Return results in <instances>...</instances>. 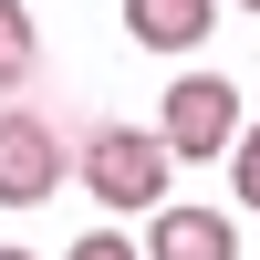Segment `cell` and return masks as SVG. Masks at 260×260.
Segmentation results:
<instances>
[{
	"mask_svg": "<svg viewBox=\"0 0 260 260\" xmlns=\"http://www.w3.org/2000/svg\"><path fill=\"white\" fill-rule=\"evenodd\" d=\"M62 260H146V250H136V240H115V229H83Z\"/></svg>",
	"mask_w": 260,
	"mask_h": 260,
	"instance_id": "8",
	"label": "cell"
},
{
	"mask_svg": "<svg viewBox=\"0 0 260 260\" xmlns=\"http://www.w3.org/2000/svg\"><path fill=\"white\" fill-rule=\"evenodd\" d=\"M156 136H167V156H229V136H240V83L229 73H177Z\"/></svg>",
	"mask_w": 260,
	"mask_h": 260,
	"instance_id": "2",
	"label": "cell"
},
{
	"mask_svg": "<svg viewBox=\"0 0 260 260\" xmlns=\"http://www.w3.org/2000/svg\"><path fill=\"white\" fill-rule=\"evenodd\" d=\"M62 167H73V156H62V136H52L42 115H21V104H11V115H0V208H42V198L62 187Z\"/></svg>",
	"mask_w": 260,
	"mask_h": 260,
	"instance_id": "3",
	"label": "cell"
},
{
	"mask_svg": "<svg viewBox=\"0 0 260 260\" xmlns=\"http://www.w3.org/2000/svg\"><path fill=\"white\" fill-rule=\"evenodd\" d=\"M240 11H260V0H240Z\"/></svg>",
	"mask_w": 260,
	"mask_h": 260,
	"instance_id": "10",
	"label": "cell"
},
{
	"mask_svg": "<svg viewBox=\"0 0 260 260\" xmlns=\"http://www.w3.org/2000/svg\"><path fill=\"white\" fill-rule=\"evenodd\" d=\"M208 21H219V0H125V31L146 52H198Z\"/></svg>",
	"mask_w": 260,
	"mask_h": 260,
	"instance_id": "5",
	"label": "cell"
},
{
	"mask_svg": "<svg viewBox=\"0 0 260 260\" xmlns=\"http://www.w3.org/2000/svg\"><path fill=\"white\" fill-rule=\"evenodd\" d=\"M0 260H31V250H0Z\"/></svg>",
	"mask_w": 260,
	"mask_h": 260,
	"instance_id": "9",
	"label": "cell"
},
{
	"mask_svg": "<svg viewBox=\"0 0 260 260\" xmlns=\"http://www.w3.org/2000/svg\"><path fill=\"white\" fill-rule=\"evenodd\" d=\"M83 187H94L115 219L167 208V136L156 125H94V136H83Z\"/></svg>",
	"mask_w": 260,
	"mask_h": 260,
	"instance_id": "1",
	"label": "cell"
},
{
	"mask_svg": "<svg viewBox=\"0 0 260 260\" xmlns=\"http://www.w3.org/2000/svg\"><path fill=\"white\" fill-rule=\"evenodd\" d=\"M31 62H42L31 11H21V0H0V94H11V83H31Z\"/></svg>",
	"mask_w": 260,
	"mask_h": 260,
	"instance_id": "6",
	"label": "cell"
},
{
	"mask_svg": "<svg viewBox=\"0 0 260 260\" xmlns=\"http://www.w3.org/2000/svg\"><path fill=\"white\" fill-rule=\"evenodd\" d=\"M229 187H240V208L260 219V125H240V136H229Z\"/></svg>",
	"mask_w": 260,
	"mask_h": 260,
	"instance_id": "7",
	"label": "cell"
},
{
	"mask_svg": "<svg viewBox=\"0 0 260 260\" xmlns=\"http://www.w3.org/2000/svg\"><path fill=\"white\" fill-rule=\"evenodd\" d=\"M146 260H240V229H229L219 208H167V219L146 229Z\"/></svg>",
	"mask_w": 260,
	"mask_h": 260,
	"instance_id": "4",
	"label": "cell"
}]
</instances>
